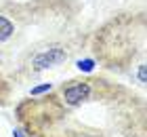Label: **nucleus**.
I'll list each match as a JSON object with an SVG mask.
<instances>
[{
	"mask_svg": "<svg viewBox=\"0 0 147 137\" xmlns=\"http://www.w3.org/2000/svg\"><path fill=\"white\" fill-rule=\"evenodd\" d=\"M11 91H13V85L2 76V74H0V106H6V104H9Z\"/></svg>",
	"mask_w": 147,
	"mask_h": 137,
	"instance_id": "f03ea898",
	"label": "nucleus"
},
{
	"mask_svg": "<svg viewBox=\"0 0 147 137\" xmlns=\"http://www.w3.org/2000/svg\"><path fill=\"white\" fill-rule=\"evenodd\" d=\"M51 89H53V85H51V82H44V85H38V87H34V89H32V91H30V95H32V97H36V95L49 93Z\"/></svg>",
	"mask_w": 147,
	"mask_h": 137,
	"instance_id": "7ed1b4c3",
	"label": "nucleus"
},
{
	"mask_svg": "<svg viewBox=\"0 0 147 137\" xmlns=\"http://www.w3.org/2000/svg\"><path fill=\"white\" fill-rule=\"evenodd\" d=\"M13 135H15V137H23V135H21V131H15Z\"/></svg>",
	"mask_w": 147,
	"mask_h": 137,
	"instance_id": "20e7f679",
	"label": "nucleus"
},
{
	"mask_svg": "<svg viewBox=\"0 0 147 137\" xmlns=\"http://www.w3.org/2000/svg\"><path fill=\"white\" fill-rule=\"evenodd\" d=\"M145 13H118L97 27L90 53L107 70H126L145 55Z\"/></svg>",
	"mask_w": 147,
	"mask_h": 137,
	"instance_id": "f257e3e1",
	"label": "nucleus"
}]
</instances>
